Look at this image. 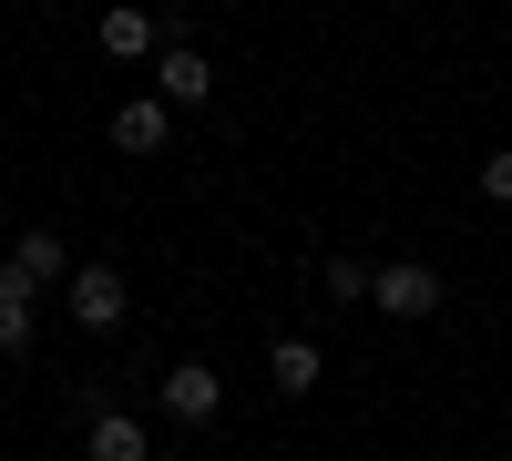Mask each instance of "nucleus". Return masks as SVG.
Here are the masks:
<instances>
[{"instance_id": "nucleus-1", "label": "nucleus", "mask_w": 512, "mask_h": 461, "mask_svg": "<svg viewBox=\"0 0 512 461\" xmlns=\"http://www.w3.org/2000/svg\"><path fill=\"white\" fill-rule=\"evenodd\" d=\"M164 421H185V431H216L226 421V380L205 359H175L164 369Z\"/></svg>"}, {"instance_id": "nucleus-2", "label": "nucleus", "mask_w": 512, "mask_h": 461, "mask_svg": "<svg viewBox=\"0 0 512 461\" xmlns=\"http://www.w3.org/2000/svg\"><path fill=\"white\" fill-rule=\"evenodd\" d=\"M62 308L93 328V339H113V328L134 318V298H123V277H113V267H72V277H62Z\"/></svg>"}, {"instance_id": "nucleus-3", "label": "nucleus", "mask_w": 512, "mask_h": 461, "mask_svg": "<svg viewBox=\"0 0 512 461\" xmlns=\"http://www.w3.org/2000/svg\"><path fill=\"white\" fill-rule=\"evenodd\" d=\"M369 298H379V318H431L441 308V267H420V257H390L369 277Z\"/></svg>"}, {"instance_id": "nucleus-4", "label": "nucleus", "mask_w": 512, "mask_h": 461, "mask_svg": "<svg viewBox=\"0 0 512 461\" xmlns=\"http://www.w3.org/2000/svg\"><path fill=\"white\" fill-rule=\"evenodd\" d=\"M154 93L175 103V113H195L205 93H216V62H205L195 41H164V52H154Z\"/></svg>"}, {"instance_id": "nucleus-5", "label": "nucleus", "mask_w": 512, "mask_h": 461, "mask_svg": "<svg viewBox=\"0 0 512 461\" xmlns=\"http://www.w3.org/2000/svg\"><path fill=\"white\" fill-rule=\"evenodd\" d=\"M164 144H175V103H164V93L113 103V154H164Z\"/></svg>"}, {"instance_id": "nucleus-6", "label": "nucleus", "mask_w": 512, "mask_h": 461, "mask_svg": "<svg viewBox=\"0 0 512 461\" xmlns=\"http://www.w3.org/2000/svg\"><path fill=\"white\" fill-rule=\"evenodd\" d=\"M82 461H154V431L134 410H93V421H82Z\"/></svg>"}, {"instance_id": "nucleus-7", "label": "nucleus", "mask_w": 512, "mask_h": 461, "mask_svg": "<svg viewBox=\"0 0 512 461\" xmlns=\"http://www.w3.org/2000/svg\"><path fill=\"white\" fill-rule=\"evenodd\" d=\"M31 328H41V287H31L11 257H0V359H21V349H31Z\"/></svg>"}, {"instance_id": "nucleus-8", "label": "nucleus", "mask_w": 512, "mask_h": 461, "mask_svg": "<svg viewBox=\"0 0 512 461\" xmlns=\"http://www.w3.org/2000/svg\"><path fill=\"white\" fill-rule=\"evenodd\" d=\"M154 52H164L154 11H144V0H113V11H103V62H154Z\"/></svg>"}, {"instance_id": "nucleus-9", "label": "nucleus", "mask_w": 512, "mask_h": 461, "mask_svg": "<svg viewBox=\"0 0 512 461\" xmlns=\"http://www.w3.org/2000/svg\"><path fill=\"white\" fill-rule=\"evenodd\" d=\"M11 267H21V277H31V287H52V277H72V267H82V257H72V236H52V226H31V236H21V246H11Z\"/></svg>"}, {"instance_id": "nucleus-10", "label": "nucleus", "mask_w": 512, "mask_h": 461, "mask_svg": "<svg viewBox=\"0 0 512 461\" xmlns=\"http://www.w3.org/2000/svg\"><path fill=\"white\" fill-rule=\"evenodd\" d=\"M318 369H328L318 339H277V349H267V380H277L287 400H308V390H318Z\"/></svg>"}, {"instance_id": "nucleus-11", "label": "nucleus", "mask_w": 512, "mask_h": 461, "mask_svg": "<svg viewBox=\"0 0 512 461\" xmlns=\"http://www.w3.org/2000/svg\"><path fill=\"white\" fill-rule=\"evenodd\" d=\"M328 298L359 308V298H369V267H359V257H328Z\"/></svg>"}, {"instance_id": "nucleus-12", "label": "nucleus", "mask_w": 512, "mask_h": 461, "mask_svg": "<svg viewBox=\"0 0 512 461\" xmlns=\"http://www.w3.org/2000/svg\"><path fill=\"white\" fill-rule=\"evenodd\" d=\"M482 195H492V205H512V154H482Z\"/></svg>"}]
</instances>
